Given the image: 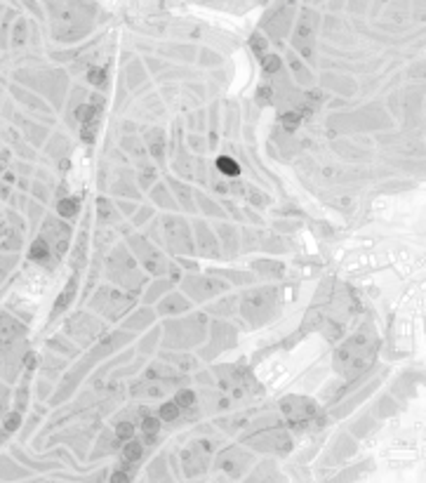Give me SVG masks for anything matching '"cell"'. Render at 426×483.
I'll list each match as a JSON object with an SVG mask.
<instances>
[{
	"label": "cell",
	"mask_w": 426,
	"mask_h": 483,
	"mask_svg": "<svg viewBox=\"0 0 426 483\" xmlns=\"http://www.w3.org/2000/svg\"><path fill=\"white\" fill-rule=\"evenodd\" d=\"M26 351V326L0 309V380L15 382L24 373Z\"/></svg>",
	"instance_id": "cell-1"
},
{
	"label": "cell",
	"mask_w": 426,
	"mask_h": 483,
	"mask_svg": "<svg viewBox=\"0 0 426 483\" xmlns=\"http://www.w3.org/2000/svg\"><path fill=\"white\" fill-rule=\"evenodd\" d=\"M15 83L24 87H31L36 94L45 97L52 109L62 111L64 97H66V87H69V78L62 69H36L29 73V69H19L15 73Z\"/></svg>",
	"instance_id": "cell-2"
},
{
	"label": "cell",
	"mask_w": 426,
	"mask_h": 483,
	"mask_svg": "<svg viewBox=\"0 0 426 483\" xmlns=\"http://www.w3.org/2000/svg\"><path fill=\"white\" fill-rule=\"evenodd\" d=\"M134 304H137V299L132 295H127V292H123V290L113 288V285H99L92 292V297H90L87 309L99 313L101 318L116 323V320H120L125 313L130 311Z\"/></svg>",
	"instance_id": "cell-3"
},
{
	"label": "cell",
	"mask_w": 426,
	"mask_h": 483,
	"mask_svg": "<svg viewBox=\"0 0 426 483\" xmlns=\"http://www.w3.org/2000/svg\"><path fill=\"white\" fill-rule=\"evenodd\" d=\"M106 276L116 285H120L123 290H130V292L139 290L141 283H144L139 266H137V259L127 252L125 245H118V248L111 250L109 259H106Z\"/></svg>",
	"instance_id": "cell-4"
},
{
	"label": "cell",
	"mask_w": 426,
	"mask_h": 483,
	"mask_svg": "<svg viewBox=\"0 0 426 483\" xmlns=\"http://www.w3.org/2000/svg\"><path fill=\"white\" fill-rule=\"evenodd\" d=\"M38 236H43L50 248L55 250L57 259L62 262L66 255L71 252V245H73V226L71 222L62 219L57 212H45V217L38 226Z\"/></svg>",
	"instance_id": "cell-5"
},
{
	"label": "cell",
	"mask_w": 426,
	"mask_h": 483,
	"mask_svg": "<svg viewBox=\"0 0 426 483\" xmlns=\"http://www.w3.org/2000/svg\"><path fill=\"white\" fill-rule=\"evenodd\" d=\"M64 333L78 344V347H90V344L99 342L101 337L106 335V326L99 320V316H94L90 311H78L71 313L69 318L64 320Z\"/></svg>",
	"instance_id": "cell-6"
},
{
	"label": "cell",
	"mask_w": 426,
	"mask_h": 483,
	"mask_svg": "<svg viewBox=\"0 0 426 483\" xmlns=\"http://www.w3.org/2000/svg\"><path fill=\"white\" fill-rule=\"evenodd\" d=\"M10 94L15 97L19 104H24L26 106V111H29V116H50L55 109H50V101L43 99L40 94H36L33 90H29V87H24L19 85V83H12L10 85Z\"/></svg>",
	"instance_id": "cell-7"
},
{
	"label": "cell",
	"mask_w": 426,
	"mask_h": 483,
	"mask_svg": "<svg viewBox=\"0 0 426 483\" xmlns=\"http://www.w3.org/2000/svg\"><path fill=\"white\" fill-rule=\"evenodd\" d=\"M26 259H29L31 264L40 266V269H47V271H52V269L59 264L55 250L50 248V243L38 234L33 236L31 243H29V248H26Z\"/></svg>",
	"instance_id": "cell-8"
},
{
	"label": "cell",
	"mask_w": 426,
	"mask_h": 483,
	"mask_svg": "<svg viewBox=\"0 0 426 483\" xmlns=\"http://www.w3.org/2000/svg\"><path fill=\"white\" fill-rule=\"evenodd\" d=\"M12 120L17 123L19 132L24 134V139L29 141L33 148H43V146H45V141L50 139V134H52V132H50V127L36 123V120H33V118H29V116H22L19 111H15Z\"/></svg>",
	"instance_id": "cell-9"
},
{
	"label": "cell",
	"mask_w": 426,
	"mask_h": 483,
	"mask_svg": "<svg viewBox=\"0 0 426 483\" xmlns=\"http://www.w3.org/2000/svg\"><path fill=\"white\" fill-rule=\"evenodd\" d=\"M181 283H184L186 290H191V292H193L195 299H209V297L215 299L217 292H222V290L229 288L226 283L217 281V278H209V276H184Z\"/></svg>",
	"instance_id": "cell-10"
},
{
	"label": "cell",
	"mask_w": 426,
	"mask_h": 483,
	"mask_svg": "<svg viewBox=\"0 0 426 483\" xmlns=\"http://www.w3.org/2000/svg\"><path fill=\"white\" fill-rule=\"evenodd\" d=\"M78 288H80V273L78 271H73L71 273V278L66 281V285L62 288V292L57 295V299H55V306H52V311H50V323L52 320H57L62 313H66L71 309V304L76 302V295H78Z\"/></svg>",
	"instance_id": "cell-11"
},
{
	"label": "cell",
	"mask_w": 426,
	"mask_h": 483,
	"mask_svg": "<svg viewBox=\"0 0 426 483\" xmlns=\"http://www.w3.org/2000/svg\"><path fill=\"white\" fill-rule=\"evenodd\" d=\"M280 408H283V413H285L290 420H295V417H311V415L316 413V403L304 396L283 398V401H280Z\"/></svg>",
	"instance_id": "cell-12"
},
{
	"label": "cell",
	"mask_w": 426,
	"mask_h": 483,
	"mask_svg": "<svg viewBox=\"0 0 426 483\" xmlns=\"http://www.w3.org/2000/svg\"><path fill=\"white\" fill-rule=\"evenodd\" d=\"M87 250H90V234L87 229H80V234L73 238V245H71V266L73 271H83L87 266Z\"/></svg>",
	"instance_id": "cell-13"
},
{
	"label": "cell",
	"mask_w": 426,
	"mask_h": 483,
	"mask_svg": "<svg viewBox=\"0 0 426 483\" xmlns=\"http://www.w3.org/2000/svg\"><path fill=\"white\" fill-rule=\"evenodd\" d=\"M155 320V309H151V304H144L139 309H134V311L123 320V328L125 330H146L148 326H153Z\"/></svg>",
	"instance_id": "cell-14"
},
{
	"label": "cell",
	"mask_w": 426,
	"mask_h": 483,
	"mask_svg": "<svg viewBox=\"0 0 426 483\" xmlns=\"http://www.w3.org/2000/svg\"><path fill=\"white\" fill-rule=\"evenodd\" d=\"M45 153L52 160H62V158H69V153H71V141H69V137L66 134H62V132H52L50 134V139L45 141Z\"/></svg>",
	"instance_id": "cell-15"
},
{
	"label": "cell",
	"mask_w": 426,
	"mask_h": 483,
	"mask_svg": "<svg viewBox=\"0 0 426 483\" xmlns=\"http://www.w3.org/2000/svg\"><path fill=\"white\" fill-rule=\"evenodd\" d=\"M97 222L101 226H111V224H118L120 222V210L118 205L111 198L106 196H99L97 198Z\"/></svg>",
	"instance_id": "cell-16"
},
{
	"label": "cell",
	"mask_w": 426,
	"mask_h": 483,
	"mask_svg": "<svg viewBox=\"0 0 426 483\" xmlns=\"http://www.w3.org/2000/svg\"><path fill=\"white\" fill-rule=\"evenodd\" d=\"M47 349L55 351V354H59V356H64V359H76L78 354H80L78 344L73 342L66 333H64V335L59 333V335L50 337V340H47Z\"/></svg>",
	"instance_id": "cell-17"
},
{
	"label": "cell",
	"mask_w": 426,
	"mask_h": 483,
	"mask_svg": "<svg viewBox=\"0 0 426 483\" xmlns=\"http://www.w3.org/2000/svg\"><path fill=\"white\" fill-rule=\"evenodd\" d=\"M80 210H83V201L78 198V196H64V198H59V201H55V212L59 215L62 219H66V222H73V219H78V215H80Z\"/></svg>",
	"instance_id": "cell-18"
},
{
	"label": "cell",
	"mask_w": 426,
	"mask_h": 483,
	"mask_svg": "<svg viewBox=\"0 0 426 483\" xmlns=\"http://www.w3.org/2000/svg\"><path fill=\"white\" fill-rule=\"evenodd\" d=\"M191 304H188V299H186L181 292H167V295L160 299V302L155 304V311L158 313H163V316H167V313H181L186 311Z\"/></svg>",
	"instance_id": "cell-19"
},
{
	"label": "cell",
	"mask_w": 426,
	"mask_h": 483,
	"mask_svg": "<svg viewBox=\"0 0 426 483\" xmlns=\"http://www.w3.org/2000/svg\"><path fill=\"white\" fill-rule=\"evenodd\" d=\"M24 243H26V231L17 226H8V231L0 241V252H22Z\"/></svg>",
	"instance_id": "cell-20"
},
{
	"label": "cell",
	"mask_w": 426,
	"mask_h": 483,
	"mask_svg": "<svg viewBox=\"0 0 426 483\" xmlns=\"http://www.w3.org/2000/svg\"><path fill=\"white\" fill-rule=\"evenodd\" d=\"M172 285H174V281H170V278L167 281L165 278H155L153 283H148L146 292H144V304H158L172 290Z\"/></svg>",
	"instance_id": "cell-21"
},
{
	"label": "cell",
	"mask_w": 426,
	"mask_h": 483,
	"mask_svg": "<svg viewBox=\"0 0 426 483\" xmlns=\"http://www.w3.org/2000/svg\"><path fill=\"white\" fill-rule=\"evenodd\" d=\"M195 231H198V236H200V252L202 255H205V257H219L222 252H219V243H217V238H215V234H209L207 226H202V224H195Z\"/></svg>",
	"instance_id": "cell-22"
},
{
	"label": "cell",
	"mask_w": 426,
	"mask_h": 483,
	"mask_svg": "<svg viewBox=\"0 0 426 483\" xmlns=\"http://www.w3.org/2000/svg\"><path fill=\"white\" fill-rule=\"evenodd\" d=\"M215 170L222 177H238L241 175V163L229 153H222V156L215 158Z\"/></svg>",
	"instance_id": "cell-23"
},
{
	"label": "cell",
	"mask_w": 426,
	"mask_h": 483,
	"mask_svg": "<svg viewBox=\"0 0 426 483\" xmlns=\"http://www.w3.org/2000/svg\"><path fill=\"white\" fill-rule=\"evenodd\" d=\"M19 259H22L19 252H0V290H3L5 281L12 276V271L19 266Z\"/></svg>",
	"instance_id": "cell-24"
},
{
	"label": "cell",
	"mask_w": 426,
	"mask_h": 483,
	"mask_svg": "<svg viewBox=\"0 0 426 483\" xmlns=\"http://www.w3.org/2000/svg\"><path fill=\"white\" fill-rule=\"evenodd\" d=\"M85 80L90 83L92 87H97V90H106V85H109V71H106V66H90V69L85 71Z\"/></svg>",
	"instance_id": "cell-25"
},
{
	"label": "cell",
	"mask_w": 426,
	"mask_h": 483,
	"mask_svg": "<svg viewBox=\"0 0 426 483\" xmlns=\"http://www.w3.org/2000/svg\"><path fill=\"white\" fill-rule=\"evenodd\" d=\"M52 191H55V187H50V184H45V182H43V180H36V177H33V180H31V191H29V196H31L33 201L43 203V205H50V198H52Z\"/></svg>",
	"instance_id": "cell-26"
},
{
	"label": "cell",
	"mask_w": 426,
	"mask_h": 483,
	"mask_svg": "<svg viewBox=\"0 0 426 483\" xmlns=\"http://www.w3.org/2000/svg\"><path fill=\"white\" fill-rule=\"evenodd\" d=\"M302 120H304V116L295 109V106H290L287 111L280 113V127H283L285 132H295L297 127H302Z\"/></svg>",
	"instance_id": "cell-27"
},
{
	"label": "cell",
	"mask_w": 426,
	"mask_h": 483,
	"mask_svg": "<svg viewBox=\"0 0 426 483\" xmlns=\"http://www.w3.org/2000/svg\"><path fill=\"white\" fill-rule=\"evenodd\" d=\"M170 189H172V194H177V203H184L186 210H193L195 205L191 203V196H193L191 187H186L184 182H179V180H170Z\"/></svg>",
	"instance_id": "cell-28"
},
{
	"label": "cell",
	"mask_w": 426,
	"mask_h": 483,
	"mask_svg": "<svg viewBox=\"0 0 426 483\" xmlns=\"http://www.w3.org/2000/svg\"><path fill=\"white\" fill-rule=\"evenodd\" d=\"M141 455H144V443L137 441V438H130V441H125L123 445V460L134 464V462L141 460Z\"/></svg>",
	"instance_id": "cell-29"
},
{
	"label": "cell",
	"mask_w": 426,
	"mask_h": 483,
	"mask_svg": "<svg viewBox=\"0 0 426 483\" xmlns=\"http://www.w3.org/2000/svg\"><path fill=\"white\" fill-rule=\"evenodd\" d=\"M151 198L158 201V205H163L167 210H177V198L167 194V189H165L163 184H155V187L151 189Z\"/></svg>",
	"instance_id": "cell-30"
},
{
	"label": "cell",
	"mask_w": 426,
	"mask_h": 483,
	"mask_svg": "<svg viewBox=\"0 0 426 483\" xmlns=\"http://www.w3.org/2000/svg\"><path fill=\"white\" fill-rule=\"evenodd\" d=\"M148 153L158 160V163H163V153H165V139H163V132L160 130H155V132L148 134Z\"/></svg>",
	"instance_id": "cell-31"
},
{
	"label": "cell",
	"mask_w": 426,
	"mask_h": 483,
	"mask_svg": "<svg viewBox=\"0 0 426 483\" xmlns=\"http://www.w3.org/2000/svg\"><path fill=\"white\" fill-rule=\"evenodd\" d=\"M181 413H184V410H181V408L174 403V398H172V401H163V403H160V408H158V417H160L163 422H174V420H179V417H181Z\"/></svg>",
	"instance_id": "cell-32"
},
{
	"label": "cell",
	"mask_w": 426,
	"mask_h": 483,
	"mask_svg": "<svg viewBox=\"0 0 426 483\" xmlns=\"http://www.w3.org/2000/svg\"><path fill=\"white\" fill-rule=\"evenodd\" d=\"M195 401H198V396H195V391L188 389V387H181V389L174 391V403H177L181 410H191L195 405Z\"/></svg>",
	"instance_id": "cell-33"
},
{
	"label": "cell",
	"mask_w": 426,
	"mask_h": 483,
	"mask_svg": "<svg viewBox=\"0 0 426 483\" xmlns=\"http://www.w3.org/2000/svg\"><path fill=\"white\" fill-rule=\"evenodd\" d=\"M155 177H158L155 165H146V163L139 165V170H137V182L141 184V189H151V187H153Z\"/></svg>",
	"instance_id": "cell-34"
},
{
	"label": "cell",
	"mask_w": 426,
	"mask_h": 483,
	"mask_svg": "<svg viewBox=\"0 0 426 483\" xmlns=\"http://www.w3.org/2000/svg\"><path fill=\"white\" fill-rule=\"evenodd\" d=\"M262 71L269 73V76H278L280 71H283V59H280L276 52H266V55L262 57Z\"/></svg>",
	"instance_id": "cell-35"
},
{
	"label": "cell",
	"mask_w": 426,
	"mask_h": 483,
	"mask_svg": "<svg viewBox=\"0 0 426 483\" xmlns=\"http://www.w3.org/2000/svg\"><path fill=\"white\" fill-rule=\"evenodd\" d=\"M19 427H22V413H19V410H12V413H8V415H5V420H3L0 441H3V438H8V434H15Z\"/></svg>",
	"instance_id": "cell-36"
},
{
	"label": "cell",
	"mask_w": 426,
	"mask_h": 483,
	"mask_svg": "<svg viewBox=\"0 0 426 483\" xmlns=\"http://www.w3.org/2000/svg\"><path fill=\"white\" fill-rule=\"evenodd\" d=\"M160 424L163 420L158 417V415H144L139 422V429L144 436H158V431H160Z\"/></svg>",
	"instance_id": "cell-37"
},
{
	"label": "cell",
	"mask_w": 426,
	"mask_h": 483,
	"mask_svg": "<svg viewBox=\"0 0 426 483\" xmlns=\"http://www.w3.org/2000/svg\"><path fill=\"white\" fill-rule=\"evenodd\" d=\"M252 266H255L262 276H273V278H278L280 271H283V264H280V262H273V259H257Z\"/></svg>",
	"instance_id": "cell-38"
},
{
	"label": "cell",
	"mask_w": 426,
	"mask_h": 483,
	"mask_svg": "<svg viewBox=\"0 0 426 483\" xmlns=\"http://www.w3.org/2000/svg\"><path fill=\"white\" fill-rule=\"evenodd\" d=\"M255 99L259 106H269L273 99H276V87H273V83H264V85L257 87V94H255Z\"/></svg>",
	"instance_id": "cell-39"
},
{
	"label": "cell",
	"mask_w": 426,
	"mask_h": 483,
	"mask_svg": "<svg viewBox=\"0 0 426 483\" xmlns=\"http://www.w3.org/2000/svg\"><path fill=\"white\" fill-rule=\"evenodd\" d=\"M26 40H29V36H26V22H17L15 26V31H12V38H10V45L15 47V50H19V47L26 45Z\"/></svg>",
	"instance_id": "cell-40"
},
{
	"label": "cell",
	"mask_w": 426,
	"mask_h": 483,
	"mask_svg": "<svg viewBox=\"0 0 426 483\" xmlns=\"http://www.w3.org/2000/svg\"><path fill=\"white\" fill-rule=\"evenodd\" d=\"M134 434H137V429H134V424H132L130 420H123V422H118L116 424V438L118 441H130V438H134Z\"/></svg>",
	"instance_id": "cell-41"
},
{
	"label": "cell",
	"mask_w": 426,
	"mask_h": 483,
	"mask_svg": "<svg viewBox=\"0 0 426 483\" xmlns=\"http://www.w3.org/2000/svg\"><path fill=\"white\" fill-rule=\"evenodd\" d=\"M151 217H153V210L151 208H137V212L132 215V226L137 229V226H144L146 222H151Z\"/></svg>",
	"instance_id": "cell-42"
},
{
	"label": "cell",
	"mask_w": 426,
	"mask_h": 483,
	"mask_svg": "<svg viewBox=\"0 0 426 483\" xmlns=\"http://www.w3.org/2000/svg\"><path fill=\"white\" fill-rule=\"evenodd\" d=\"M245 198H248L250 205H255V208H264L266 205V196L262 194V191H257V189L248 187L245 189Z\"/></svg>",
	"instance_id": "cell-43"
},
{
	"label": "cell",
	"mask_w": 426,
	"mask_h": 483,
	"mask_svg": "<svg viewBox=\"0 0 426 483\" xmlns=\"http://www.w3.org/2000/svg\"><path fill=\"white\" fill-rule=\"evenodd\" d=\"M252 50H255V55L262 59V57L269 52V40H264L262 36H255V38H252Z\"/></svg>",
	"instance_id": "cell-44"
},
{
	"label": "cell",
	"mask_w": 426,
	"mask_h": 483,
	"mask_svg": "<svg viewBox=\"0 0 426 483\" xmlns=\"http://www.w3.org/2000/svg\"><path fill=\"white\" fill-rule=\"evenodd\" d=\"M12 194H15V187H12V184H5V182L0 180V203H3V205H8L10 198H12Z\"/></svg>",
	"instance_id": "cell-45"
},
{
	"label": "cell",
	"mask_w": 426,
	"mask_h": 483,
	"mask_svg": "<svg viewBox=\"0 0 426 483\" xmlns=\"http://www.w3.org/2000/svg\"><path fill=\"white\" fill-rule=\"evenodd\" d=\"M116 205H118V210H120V215H127V217L134 215L137 208H139L137 203H130V201H116Z\"/></svg>",
	"instance_id": "cell-46"
},
{
	"label": "cell",
	"mask_w": 426,
	"mask_h": 483,
	"mask_svg": "<svg viewBox=\"0 0 426 483\" xmlns=\"http://www.w3.org/2000/svg\"><path fill=\"white\" fill-rule=\"evenodd\" d=\"M52 391V384H47V377H40L38 380V398H47Z\"/></svg>",
	"instance_id": "cell-47"
},
{
	"label": "cell",
	"mask_w": 426,
	"mask_h": 483,
	"mask_svg": "<svg viewBox=\"0 0 426 483\" xmlns=\"http://www.w3.org/2000/svg\"><path fill=\"white\" fill-rule=\"evenodd\" d=\"M148 335L151 337H146V340H141L139 342V349L144 351V354H148V349L153 347V342H158V330H155V333H148Z\"/></svg>",
	"instance_id": "cell-48"
},
{
	"label": "cell",
	"mask_w": 426,
	"mask_h": 483,
	"mask_svg": "<svg viewBox=\"0 0 426 483\" xmlns=\"http://www.w3.org/2000/svg\"><path fill=\"white\" fill-rule=\"evenodd\" d=\"M188 146L195 153H202L205 151V141H202V137H188Z\"/></svg>",
	"instance_id": "cell-49"
},
{
	"label": "cell",
	"mask_w": 426,
	"mask_h": 483,
	"mask_svg": "<svg viewBox=\"0 0 426 483\" xmlns=\"http://www.w3.org/2000/svg\"><path fill=\"white\" fill-rule=\"evenodd\" d=\"M111 483H130V474L123 471V469H118V471L111 474Z\"/></svg>",
	"instance_id": "cell-50"
},
{
	"label": "cell",
	"mask_w": 426,
	"mask_h": 483,
	"mask_svg": "<svg viewBox=\"0 0 426 483\" xmlns=\"http://www.w3.org/2000/svg\"><path fill=\"white\" fill-rule=\"evenodd\" d=\"M8 219H5V212L0 210V241H3V236H5V231H8Z\"/></svg>",
	"instance_id": "cell-51"
},
{
	"label": "cell",
	"mask_w": 426,
	"mask_h": 483,
	"mask_svg": "<svg viewBox=\"0 0 426 483\" xmlns=\"http://www.w3.org/2000/svg\"><path fill=\"white\" fill-rule=\"evenodd\" d=\"M3 104H5V90L0 87V106H3Z\"/></svg>",
	"instance_id": "cell-52"
}]
</instances>
